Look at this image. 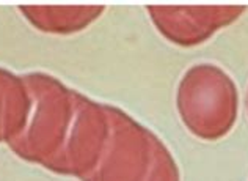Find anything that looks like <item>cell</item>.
Returning a JSON list of instances; mask_svg holds the SVG:
<instances>
[{
    "instance_id": "6da1fadb",
    "label": "cell",
    "mask_w": 248,
    "mask_h": 181,
    "mask_svg": "<svg viewBox=\"0 0 248 181\" xmlns=\"http://www.w3.org/2000/svg\"><path fill=\"white\" fill-rule=\"evenodd\" d=\"M29 106L8 140L17 156L83 180L94 169L110 129V106L97 104L47 74L22 76Z\"/></svg>"
},
{
    "instance_id": "7a4b0ae2",
    "label": "cell",
    "mask_w": 248,
    "mask_h": 181,
    "mask_svg": "<svg viewBox=\"0 0 248 181\" xmlns=\"http://www.w3.org/2000/svg\"><path fill=\"white\" fill-rule=\"evenodd\" d=\"M82 181H179V170L157 135L110 106L106 145Z\"/></svg>"
},
{
    "instance_id": "3957f363",
    "label": "cell",
    "mask_w": 248,
    "mask_h": 181,
    "mask_svg": "<svg viewBox=\"0 0 248 181\" xmlns=\"http://www.w3.org/2000/svg\"><path fill=\"white\" fill-rule=\"evenodd\" d=\"M176 106L193 135L217 140L231 131L237 118L239 96L230 76L215 65H195L182 77Z\"/></svg>"
},
{
    "instance_id": "277c9868",
    "label": "cell",
    "mask_w": 248,
    "mask_h": 181,
    "mask_svg": "<svg viewBox=\"0 0 248 181\" xmlns=\"http://www.w3.org/2000/svg\"><path fill=\"white\" fill-rule=\"evenodd\" d=\"M244 11V6H148L157 30L182 48L204 43L217 30L232 24Z\"/></svg>"
},
{
    "instance_id": "5b68a950",
    "label": "cell",
    "mask_w": 248,
    "mask_h": 181,
    "mask_svg": "<svg viewBox=\"0 0 248 181\" xmlns=\"http://www.w3.org/2000/svg\"><path fill=\"white\" fill-rule=\"evenodd\" d=\"M21 11L36 29L68 35L101 16L102 6H22Z\"/></svg>"
},
{
    "instance_id": "8992f818",
    "label": "cell",
    "mask_w": 248,
    "mask_h": 181,
    "mask_svg": "<svg viewBox=\"0 0 248 181\" xmlns=\"http://www.w3.org/2000/svg\"><path fill=\"white\" fill-rule=\"evenodd\" d=\"M29 106V92L22 76L0 68V142H6L22 125Z\"/></svg>"
},
{
    "instance_id": "52a82bcc",
    "label": "cell",
    "mask_w": 248,
    "mask_h": 181,
    "mask_svg": "<svg viewBox=\"0 0 248 181\" xmlns=\"http://www.w3.org/2000/svg\"><path fill=\"white\" fill-rule=\"evenodd\" d=\"M247 109H248V93H247Z\"/></svg>"
}]
</instances>
